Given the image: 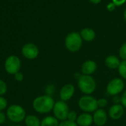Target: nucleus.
Returning <instances> with one entry per match:
<instances>
[{
    "label": "nucleus",
    "instance_id": "1",
    "mask_svg": "<svg viewBox=\"0 0 126 126\" xmlns=\"http://www.w3.org/2000/svg\"><path fill=\"white\" fill-rule=\"evenodd\" d=\"M55 101L49 94L41 95L33 101V108L39 114H48L53 111Z\"/></svg>",
    "mask_w": 126,
    "mask_h": 126
},
{
    "label": "nucleus",
    "instance_id": "2",
    "mask_svg": "<svg viewBox=\"0 0 126 126\" xmlns=\"http://www.w3.org/2000/svg\"><path fill=\"white\" fill-rule=\"evenodd\" d=\"M78 87L81 92L85 94L91 95L97 89V83L94 78L91 75H81L77 79Z\"/></svg>",
    "mask_w": 126,
    "mask_h": 126
},
{
    "label": "nucleus",
    "instance_id": "3",
    "mask_svg": "<svg viewBox=\"0 0 126 126\" xmlns=\"http://www.w3.org/2000/svg\"><path fill=\"white\" fill-rule=\"evenodd\" d=\"M82 38L80 33L71 32L68 33L65 39V46L66 49L71 52H78L82 46Z\"/></svg>",
    "mask_w": 126,
    "mask_h": 126
},
{
    "label": "nucleus",
    "instance_id": "4",
    "mask_svg": "<svg viewBox=\"0 0 126 126\" xmlns=\"http://www.w3.org/2000/svg\"><path fill=\"white\" fill-rule=\"evenodd\" d=\"M79 108L86 113H91L96 111L99 108L97 105V100L91 95L85 94L81 97L78 101Z\"/></svg>",
    "mask_w": 126,
    "mask_h": 126
},
{
    "label": "nucleus",
    "instance_id": "5",
    "mask_svg": "<svg viewBox=\"0 0 126 126\" xmlns=\"http://www.w3.org/2000/svg\"><path fill=\"white\" fill-rule=\"evenodd\" d=\"M7 117L13 123H21L26 117L24 108L19 105H11L7 109Z\"/></svg>",
    "mask_w": 126,
    "mask_h": 126
},
{
    "label": "nucleus",
    "instance_id": "6",
    "mask_svg": "<svg viewBox=\"0 0 126 126\" xmlns=\"http://www.w3.org/2000/svg\"><path fill=\"white\" fill-rule=\"evenodd\" d=\"M125 89V83L122 78H115L111 79L106 86V92L110 96H117Z\"/></svg>",
    "mask_w": 126,
    "mask_h": 126
},
{
    "label": "nucleus",
    "instance_id": "7",
    "mask_svg": "<svg viewBox=\"0 0 126 126\" xmlns=\"http://www.w3.org/2000/svg\"><path fill=\"white\" fill-rule=\"evenodd\" d=\"M69 111H70L69 107L68 104L66 103V102L61 100L57 102H55V104L53 109V116L60 122L67 120Z\"/></svg>",
    "mask_w": 126,
    "mask_h": 126
},
{
    "label": "nucleus",
    "instance_id": "8",
    "mask_svg": "<svg viewBox=\"0 0 126 126\" xmlns=\"http://www.w3.org/2000/svg\"><path fill=\"white\" fill-rule=\"evenodd\" d=\"M21 65V61L19 57L16 55H10L4 62V69L8 74L14 75L16 73L19 72Z\"/></svg>",
    "mask_w": 126,
    "mask_h": 126
},
{
    "label": "nucleus",
    "instance_id": "9",
    "mask_svg": "<svg viewBox=\"0 0 126 126\" xmlns=\"http://www.w3.org/2000/svg\"><path fill=\"white\" fill-rule=\"evenodd\" d=\"M39 49L33 43H27L25 44L22 49V53L25 58L29 60H33L39 55Z\"/></svg>",
    "mask_w": 126,
    "mask_h": 126
},
{
    "label": "nucleus",
    "instance_id": "10",
    "mask_svg": "<svg viewBox=\"0 0 126 126\" xmlns=\"http://www.w3.org/2000/svg\"><path fill=\"white\" fill-rule=\"evenodd\" d=\"M74 93H75L74 86L72 85L71 83H67L61 88L59 92V97L61 100L67 102L73 97Z\"/></svg>",
    "mask_w": 126,
    "mask_h": 126
},
{
    "label": "nucleus",
    "instance_id": "11",
    "mask_svg": "<svg viewBox=\"0 0 126 126\" xmlns=\"http://www.w3.org/2000/svg\"><path fill=\"white\" fill-rule=\"evenodd\" d=\"M94 123L97 126H105L108 121V114L103 109H98L93 114Z\"/></svg>",
    "mask_w": 126,
    "mask_h": 126
},
{
    "label": "nucleus",
    "instance_id": "12",
    "mask_svg": "<svg viewBox=\"0 0 126 126\" xmlns=\"http://www.w3.org/2000/svg\"><path fill=\"white\" fill-rule=\"evenodd\" d=\"M125 108L122 104L115 103L108 110V116L114 120H120L124 114Z\"/></svg>",
    "mask_w": 126,
    "mask_h": 126
},
{
    "label": "nucleus",
    "instance_id": "13",
    "mask_svg": "<svg viewBox=\"0 0 126 126\" xmlns=\"http://www.w3.org/2000/svg\"><path fill=\"white\" fill-rule=\"evenodd\" d=\"M97 69V64L93 60L85 61L81 66V73L85 75H92Z\"/></svg>",
    "mask_w": 126,
    "mask_h": 126
},
{
    "label": "nucleus",
    "instance_id": "14",
    "mask_svg": "<svg viewBox=\"0 0 126 126\" xmlns=\"http://www.w3.org/2000/svg\"><path fill=\"white\" fill-rule=\"evenodd\" d=\"M76 123L78 126H91L94 123L93 116L90 113L83 112L78 116Z\"/></svg>",
    "mask_w": 126,
    "mask_h": 126
},
{
    "label": "nucleus",
    "instance_id": "15",
    "mask_svg": "<svg viewBox=\"0 0 126 126\" xmlns=\"http://www.w3.org/2000/svg\"><path fill=\"white\" fill-rule=\"evenodd\" d=\"M121 61H120V58L116 55H109L108 56L105 60V66L111 69H117L119 68L120 64Z\"/></svg>",
    "mask_w": 126,
    "mask_h": 126
},
{
    "label": "nucleus",
    "instance_id": "16",
    "mask_svg": "<svg viewBox=\"0 0 126 126\" xmlns=\"http://www.w3.org/2000/svg\"><path fill=\"white\" fill-rule=\"evenodd\" d=\"M80 35L83 41L86 42H91L94 41L96 38V32L91 28H84L80 32Z\"/></svg>",
    "mask_w": 126,
    "mask_h": 126
},
{
    "label": "nucleus",
    "instance_id": "17",
    "mask_svg": "<svg viewBox=\"0 0 126 126\" xmlns=\"http://www.w3.org/2000/svg\"><path fill=\"white\" fill-rule=\"evenodd\" d=\"M59 120L54 116H47L41 120V126H59Z\"/></svg>",
    "mask_w": 126,
    "mask_h": 126
},
{
    "label": "nucleus",
    "instance_id": "18",
    "mask_svg": "<svg viewBox=\"0 0 126 126\" xmlns=\"http://www.w3.org/2000/svg\"><path fill=\"white\" fill-rule=\"evenodd\" d=\"M27 126H41V120L35 115H27L25 119Z\"/></svg>",
    "mask_w": 126,
    "mask_h": 126
},
{
    "label": "nucleus",
    "instance_id": "19",
    "mask_svg": "<svg viewBox=\"0 0 126 126\" xmlns=\"http://www.w3.org/2000/svg\"><path fill=\"white\" fill-rule=\"evenodd\" d=\"M117 69L120 77L126 80V60L121 61L120 66Z\"/></svg>",
    "mask_w": 126,
    "mask_h": 126
},
{
    "label": "nucleus",
    "instance_id": "20",
    "mask_svg": "<svg viewBox=\"0 0 126 126\" xmlns=\"http://www.w3.org/2000/svg\"><path fill=\"white\" fill-rule=\"evenodd\" d=\"M78 114L76 111H70L68 114V117H67V120L71 121V122H75L76 121L77 118H78Z\"/></svg>",
    "mask_w": 126,
    "mask_h": 126
},
{
    "label": "nucleus",
    "instance_id": "21",
    "mask_svg": "<svg viewBox=\"0 0 126 126\" xmlns=\"http://www.w3.org/2000/svg\"><path fill=\"white\" fill-rule=\"evenodd\" d=\"M119 55H120V58L121 59H123V61H126V43L123 44L121 47L120 48L119 50Z\"/></svg>",
    "mask_w": 126,
    "mask_h": 126
},
{
    "label": "nucleus",
    "instance_id": "22",
    "mask_svg": "<svg viewBox=\"0 0 126 126\" xmlns=\"http://www.w3.org/2000/svg\"><path fill=\"white\" fill-rule=\"evenodd\" d=\"M108 100L105 98H100L99 100H97V105H98V108L100 109H104L108 106Z\"/></svg>",
    "mask_w": 126,
    "mask_h": 126
},
{
    "label": "nucleus",
    "instance_id": "23",
    "mask_svg": "<svg viewBox=\"0 0 126 126\" xmlns=\"http://www.w3.org/2000/svg\"><path fill=\"white\" fill-rule=\"evenodd\" d=\"M7 84L5 83V82H4L2 80L0 79V96L4 94L7 92Z\"/></svg>",
    "mask_w": 126,
    "mask_h": 126
},
{
    "label": "nucleus",
    "instance_id": "24",
    "mask_svg": "<svg viewBox=\"0 0 126 126\" xmlns=\"http://www.w3.org/2000/svg\"><path fill=\"white\" fill-rule=\"evenodd\" d=\"M7 100L4 97L0 96V111H2L3 110H4L7 108Z\"/></svg>",
    "mask_w": 126,
    "mask_h": 126
},
{
    "label": "nucleus",
    "instance_id": "25",
    "mask_svg": "<svg viewBox=\"0 0 126 126\" xmlns=\"http://www.w3.org/2000/svg\"><path fill=\"white\" fill-rule=\"evenodd\" d=\"M59 126H78L77 124L75 122H71L69 120H64V121H61L59 123Z\"/></svg>",
    "mask_w": 126,
    "mask_h": 126
},
{
    "label": "nucleus",
    "instance_id": "26",
    "mask_svg": "<svg viewBox=\"0 0 126 126\" xmlns=\"http://www.w3.org/2000/svg\"><path fill=\"white\" fill-rule=\"evenodd\" d=\"M14 78H15V80H16V81L21 82V81H22L23 79H24V75H23V74H22L21 72H17V73H16V74L14 75Z\"/></svg>",
    "mask_w": 126,
    "mask_h": 126
},
{
    "label": "nucleus",
    "instance_id": "27",
    "mask_svg": "<svg viewBox=\"0 0 126 126\" xmlns=\"http://www.w3.org/2000/svg\"><path fill=\"white\" fill-rule=\"evenodd\" d=\"M120 102H121V104L124 106V108L126 109V90L123 92V94L121 97Z\"/></svg>",
    "mask_w": 126,
    "mask_h": 126
},
{
    "label": "nucleus",
    "instance_id": "28",
    "mask_svg": "<svg viewBox=\"0 0 126 126\" xmlns=\"http://www.w3.org/2000/svg\"><path fill=\"white\" fill-rule=\"evenodd\" d=\"M112 2L116 6H121L126 2V0H112Z\"/></svg>",
    "mask_w": 126,
    "mask_h": 126
},
{
    "label": "nucleus",
    "instance_id": "29",
    "mask_svg": "<svg viewBox=\"0 0 126 126\" xmlns=\"http://www.w3.org/2000/svg\"><path fill=\"white\" fill-rule=\"evenodd\" d=\"M116 5L113 3V2H111V3H109L108 5H107V9H108V11H114V10H115V8H116Z\"/></svg>",
    "mask_w": 126,
    "mask_h": 126
},
{
    "label": "nucleus",
    "instance_id": "30",
    "mask_svg": "<svg viewBox=\"0 0 126 126\" xmlns=\"http://www.w3.org/2000/svg\"><path fill=\"white\" fill-rule=\"evenodd\" d=\"M6 120V116L5 114L2 112V111H0V125L3 124Z\"/></svg>",
    "mask_w": 126,
    "mask_h": 126
},
{
    "label": "nucleus",
    "instance_id": "31",
    "mask_svg": "<svg viewBox=\"0 0 126 126\" xmlns=\"http://www.w3.org/2000/svg\"><path fill=\"white\" fill-rule=\"evenodd\" d=\"M92 4H97L99 3H100L102 1V0H89Z\"/></svg>",
    "mask_w": 126,
    "mask_h": 126
},
{
    "label": "nucleus",
    "instance_id": "32",
    "mask_svg": "<svg viewBox=\"0 0 126 126\" xmlns=\"http://www.w3.org/2000/svg\"><path fill=\"white\" fill-rule=\"evenodd\" d=\"M123 16H124V18H125V20H126V10L124 11Z\"/></svg>",
    "mask_w": 126,
    "mask_h": 126
},
{
    "label": "nucleus",
    "instance_id": "33",
    "mask_svg": "<svg viewBox=\"0 0 126 126\" xmlns=\"http://www.w3.org/2000/svg\"></svg>",
    "mask_w": 126,
    "mask_h": 126
}]
</instances>
